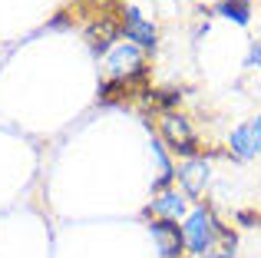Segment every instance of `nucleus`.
Wrapping results in <instances>:
<instances>
[{"label":"nucleus","mask_w":261,"mask_h":258,"mask_svg":"<svg viewBox=\"0 0 261 258\" xmlns=\"http://www.w3.org/2000/svg\"><path fill=\"white\" fill-rule=\"evenodd\" d=\"M228 222H222V215L215 212L212 202H195L189 209V215L182 219V235H185V255L189 258H208L212 248L222 242V235L228 232Z\"/></svg>","instance_id":"obj_1"},{"label":"nucleus","mask_w":261,"mask_h":258,"mask_svg":"<svg viewBox=\"0 0 261 258\" xmlns=\"http://www.w3.org/2000/svg\"><path fill=\"white\" fill-rule=\"evenodd\" d=\"M155 136H159L162 146L182 162L202 156V139H198L195 126H192V119L185 116V113H178V110L159 113V119H155Z\"/></svg>","instance_id":"obj_2"},{"label":"nucleus","mask_w":261,"mask_h":258,"mask_svg":"<svg viewBox=\"0 0 261 258\" xmlns=\"http://www.w3.org/2000/svg\"><path fill=\"white\" fill-rule=\"evenodd\" d=\"M116 17H119L122 40H126V43L139 46L142 53H155V46H159V27H155L139 7L136 4H119Z\"/></svg>","instance_id":"obj_3"},{"label":"nucleus","mask_w":261,"mask_h":258,"mask_svg":"<svg viewBox=\"0 0 261 258\" xmlns=\"http://www.w3.org/2000/svg\"><path fill=\"white\" fill-rule=\"evenodd\" d=\"M83 40H86L89 53H93L96 60H106V53L113 50V46H119V40H122L119 17H116V13H96L83 27Z\"/></svg>","instance_id":"obj_4"},{"label":"nucleus","mask_w":261,"mask_h":258,"mask_svg":"<svg viewBox=\"0 0 261 258\" xmlns=\"http://www.w3.org/2000/svg\"><path fill=\"white\" fill-rule=\"evenodd\" d=\"M175 182H178V189L189 195V202H202L205 189H208V182H212V159L202 152V156H195V159L178 162Z\"/></svg>","instance_id":"obj_5"},{"label":"nucleus","mask_w":261,"mask_h":258,"mask_svg":"<svg viewBox=\"0 0 261 258\" xmlns=\"http://www.w3.org/2000/svg\"><path fill=\"white\" fill-rule=\"evenodd\" d=\"M146 228L155 242L159 258H185V235H182V222H169V219H146Z\"/></svg>","instance_id":"obj_6"},{"label":"nucleus","mask_w":261,"mask_h":258,"mask_svg":"<svg viewBox=\"0 0 261 258\" xmlns=\"http://www.w3.org/2000/svg\"><path fill=\"white\" fill-rule=\"evenodd\" d=\"M189 195L182 192V189H166V192H155L152 202H149L146 209H142V215L146 219H169V222H182L185 215H189Z\"/></svg>","instance_id":"obj_7"},{"label":"nucleus","mask_w":261,"mask_h":258,"mask_svg":"<svg viewBox=\"0 0 261 258\" xmlns=\"http://www.w3.org/2000/svg\"><path fill=\"white\" fill-rule=\"evenodd\" d=\"M142 63H146V53H142L139 46H133V43L122 40L119 46H113V50L106 53L102 73H106V80H122V76H129V73H136Z\"/></svg>","instance_id":"obj_8"},{"label":"nucleus","mask_w":261,"mask_h":258,"mask_svg":"<svg viewBox=\"0 0 261 258\" xmlns=\"http://www.w3.org/2000/svg\"><path fill=\"white\" fill-rule=\"evenodd\" d=\"M228 156L231 159H238V162H251V159H258V142H255V129H251V123L245 119V123H238V126H231V133H228Z\"/></svg>","instance_id":"obj_9"},{"label":"nucleus","mask_w":261,"mask_h":258,"mask_svg":"<svg viewBox=\"0 0 261 258\" xmlns=\"http://www.w3.org/2000/svg\"><path fill=\"white\" fill-rule=\"evenodd\" d=\"M212 13L235 27H248L251 17H255V0H215Z\"/></svg>","instance_id":"obj_10"},{"label":"nucleus","mask_w":261,"mask_h":258,"mask_svg":"<svg viewBox=\"0 0 261 258\" xmlns=\"http://www.w3.org/2000/svg\"><path fill=\"white\" fill-rule=\"evenodd\" d=\"M182 96H185V93L178 90V86H159V90H149L146 103L152 106L155 113H172V110H178Z\"/></svg>","instance_id":"obj_11"},{"label":"nucleus","mask_w":261,"mask_h":258,"mask_svg":"<svg viewBox=\"0 0 261 258\" xmlns=\"http://www.w3.org/2000/svg\"><path fill=\"white\" fill-rule=\"evenodd\" d=\"M231 222L238 228H261V212L258 209H235L231 212Z\"/></svg>","instance_id":"obj_12"},{"label":"nucleus","mask_w":261,"mask_h":258,"mask_svg":"<svg viewBox=\"0 0 261 258\" xmlns=\"http://www.w3.org/2000/svg\"><path fill=\"white\" fill-rule=\"evenodd\" d=\"M245 70H258L261 73V40L258 37H251L248 40V50H245Z\"/></svg>","instance_id":"obj_13"},{"label":"nucleus","mask_w":261,"mask_h":258,"mask_svg":"<svg viewBox=\"0 0 261 258\" xmlns=\"http://www.w3.org/2000/svg\"><path fill=\"white\" fill-rule=\"evenodd\" d=\"M251 129H255V142H258V159H261V110L255 113V116H248Z\"/></svg>","instance_id":"obj_14"},{"label":"nucleus","mask_w":261,"mask_h":258,"mask_svg":"<svg viewBox=\"0 0 261 258\" xmlns=\"http://www.w3.org/2000/svg\"><path fill=\"white\" fill-rule=\"evenodd\" d=\"M258 40H261V20H258Z\"/></svg>","instance_id":"obj_15"},{"label":"nucleus","mask_w":261,"mask_h":258,"mask_svg":"<svg viewBox=\"0 0 261 258\" xmlns=\"http://www.w3.org/2000/svg\"><path fill=\"white\" fill-rule=\"evenodd\" d=\"M185 258H189V255H185Z\"/></svg>","instance_id":"obj_16"}]
</instances>
